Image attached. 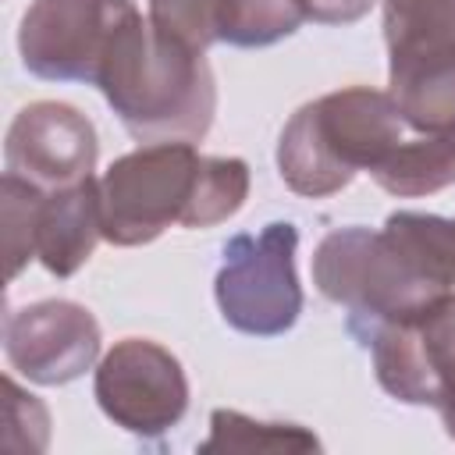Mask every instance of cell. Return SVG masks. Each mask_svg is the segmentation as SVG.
<instances>
[{
  "label": "cell",
  "mask_w": 455,
  "mask_h": 455,
  "mask_svg": "<svg viewBox=\"0 0 455 455\" xmlns=\"http://www.w3.org/2000/svg\"><path fill=\"white\" fill-rule=\"evenodd\" d=\"M249 164L203 156L196 142H146L117 156L100 178V224L110 245L132 249L171 224L213 228L242 210Z\"/></svg>",
  "instance_id": "1"
},
{
  "label": "cell",
  "mask_w": 455,
  "mask_h": 455,
  "mask_svg": "<svg viewBox=\"0 0 455 455\" xmlns=\"http://www.w3.org/2000/svg\"><path fill=\"white\" fill-rule=\"evenodd\" d=\"M103 100L139 142H199L217 114V82L203 50L135 14L96 78Z\"/></svg>",
  "instance_id": "2"
},
{
  "label": "cell",
  "mask_w": 455,
  "mask_h": 455,
  "mask_svg": "<svg viewBox=\"0 0 455 455\" xmlns=\"http://www.w3.org/2000/svg\"><path fill=\"white\" fill-rule=\"evenodd\" d=\"M402 124L395 100L370 85H348L302 103L277 139L281 181L309 199L334 196L402 142Z\"/></svg>",
  "instance_id": "3"
},
{
  "label": "cell",
  "mask_w": 455,
  "mask_h": 455,
  "mask_svg": "<svg viewBox=\"0 0 455 455\" xmlns=\"http://www.w3.org/2000/svg\"><path fill=\"white\" fill-rule=\"evenodd\" d=\"M313 284L348 313L345 327L359 345H366L377 327L409 320L451 295V288L437 284L395 235L359 224L320 238L313 252Z\"/></svg>",
  "instance_id": "4"
},
{
  "label": "cell",
  "mask_w": 455,
  "mask_h": 455,
  "mask_svg": "<svg viewBox=\"0 0 455 455\" xmlns=\"http://www.w3.org/2000/svg\"><path fill=\"white\" fill-rule=\"evenodd\" d=\"M299 231L274 220L256 235L242 231L224 245V263L213 281L220 316L252 338H277L302 313V284L295 274Z\"/></svg>",
  "instance_id": "5"
},
{
  "label": "cell",
  "mask_w": 455,
  "mask_h": 455,
  "mask_svg": "<svg viewBox=\"0 0 455 455\" xmlns=\"http://www.w3.org/2000/svg\"><path fill=\"white\" fill-rule=\"evenodd\" d=\"M135 14L132 0H32L18 28L21 64L43 82L96 85L117 32Z\"/></svg>",
  "instance_id": "6"
},
{
  "label": "cell",
  "mask_w": 455,
  "mask_h": 455,
  "mask_svg": "<svg viewBox=\"0 0 455 455\" xmlns=\"http://www.w3.org/2000/svg\"><path fill=\"white\" fill-rule=\"evenodd\" d=\"M92 395L103 416L135 437H160L188 412V377L178 355L149 338H121L100 359Z\"/></svg>",
  "instance_id": "7"
},
{
  "label": "cell",
  "mask_w": 455,
  "mask_h": 455,
  "mask_svg": "<svg viewBox=\"0 0 455 455\" xmlns=\"http://www.w3.org/2000/svg\"><path fill=\"white\" fill-rule=\"evenodd\" d=\"M96 153L100 142L92 121L78 107L57 100L21 107L4 142L7 174H18L43 192L89 181L96 171Z\"/></svg>",
  "instance_id": "8"
},
{
  "label": "cell",
  "mask_w": 455,
  "mask_h": 455,
  "mask_svg": "<svg viewBox=\"0 0 455 455\" xmlns=\"http://www.w3.org/2000/svg\"><path fill=\"white\" fill-rule=\"evenodd\" d=\"M100 341L96 316L71 299H43L11 309L4 320L7 363L43 387L78 380L96 363Z\"/></svg>",
  "instance_id": "9"
},
{
  "label": "cell",
  "mask_w": 455,
  "mask_h": 455,
  "mask_svg": "<svg viewBox=\"0 0 455 455\" xmlns=\"http://www.w3.org/2000/svg\"><path fill=\"white\" fill-rule=\"evenodd\" d=\"M377 384L405 405H434L455 370V291L409 320L384 323L366 341Z\"/></svg>",
  "instance_id": "10"
},
{
  "label": "cell",
  "mask_w": 455,
  "mask_h": 455,
  "mask_svg": "<svg viewBox=\"0 0 455 455\" xmlns=\"http://www.w3.org/2000/svg\"><path fill=\"white\" fill-rule=\"evenodd\" d=\"M103 238L100 224V181H78L71 188L39 192L36 206V259L53 277H71Z\"/></svg>",
  "instance_id": "11"
},
{
  "label": "cell",
  "mask_w": 455,
  "mask_h": 455,
  "mask_svg": "<svg viewBox=\"0 0 455 455\" xmlns=\"http://www.w3.org/2000/svg\"><path fill=\"white\" fill-rule=\"evenodd\" d=\"M384 43L391 64L451 60L455 0H384Z\"/></svg>",
  "instance_id": "12"
},
{
  "label": "cell",
  "mask_w": 455,
  "mask_h": 455,
  "mask_svg": "<svg viewBox=\"0 0 455 455\" xmlns=\"http://www.w3.org/2000/svg\"><path fill=\"white\" fill-rule=\"evenodd\" d=\"M387 96L398 117L423 135H455V57L427 64H391Z\"/></svg>",
  "instance_id": "13"
},
{
  "label": "cell",
  "mask_w": 455,
  "mask_h": 455,
  "mask_svg": "<svg viewBox=\"0 0 455 455\" xmlns=\"http://www.w3.org/2000/svg\"><path fill=\"white\" fill-rule=\"evenodd\" d=\"M370 174L398 199L441 192L455 185V135H423L412 142L402 139Z\"/></svg>",
  "instance_id": "14"
},
{
  "label": "cell",
  "mask_w": 455,
  "mask_h": 455,
  "mask_svg": "<svg viewBox=\"0 0 455 455\" xmlns=\"http://www.w3.org/2000/svg\"><path fill=\"white\" fill-rule=\"evenodd\" d=\"M320 441L299 423H259L235 409H213L199 451H316Z\"/></svg>",
  "instance_id": "15"
},
{
  "label": "cell",
  "mask_w": 455,
  "mask_h": 455,
  "mask_svg": "<svg viewBox=\"0 0 455 455\" xmlns=\"http://www.w3.org/2000/svg\"><path fill=\"white\" fill-rule=\"evenodd\" d=\"M384 231L402 242V249L444 288L455 291V220L437 213L395 210L384 220Z\"/></svg>",
  "instance_id": "16"
},
{
  "label": "cell",
  "mask_w": 455,
  "mask_h": 455,
  "mask_svg": "<svg viewBox=\"0 0 455 455\" xmlns=\"http://www.w3.org/2000/svg\"><path fill=\"white\" fill-rule=\"evenodd\" d=\"M306 21L299 0H228L220 21V43L259 50L291 36Z\"/></svg>",
  "instance_id": "17"
},
{
  "label": "cell",
  "mask_w": 455,
  "mask_h": 455,
  "mask_svg": "<svg viewBox=\"0 0 455 455\" xmlns=\"http://www.w3.org/2000/svg\"><path fill=\"white\" fill-rule=\"evenodd\" d=\"M36 185H28L18 174H4V256H7V281H14L28 259H36V206H39Z\"/></svg>",
  "instance_id": "18"
},
{
  "label": "cell",
  "mask_w": 455,
  "mask_h": 455,
  "mask_svg": "<svg viewBox=\"0 0 455 455\" xmlns=\"http://www.w3.org/2000/svg\"><path fill=\"white\" fill-rule=\"evenodd\" d=\"M224 7L228 0H149V21L164 36L206 53V46L220 43Z\"/></svg>",
  "instance_id": "19"
},
{
  "label": "cell",
  "mask_w": 455,
  "mask_h": 455,
  "mask_svg": "<svg viewBox=\"0 0 455 455\" xmlns=\"http://www.w3.org/2000/svg\"><path fill=\"white\" fill-rule=\"evenodd\" d=\"M4 395H7V434H4V444H11L18 437V430L28 434V451H43L46 441H50V416H46V405L21 391L11 377H4Z\"/></svg>",
  "instance_id": "20"
},
{
  "label": "cell",
  "mask_w": 455,
  "mask_h": 455,
  "mask_svg": "<svg viewBox=\"0 0 455 455\" xmlns=\"http://www.w3.org/2000/svg\"><path fill=\"white\" fill-rule=\"evenodd\" d=\"M377 0H299L306 21L316 25H352L373 11Z\"/></svg>",
  "instance_id": "21"
},
{
  "label": "cell",
  "mask_w": 455,
  "mask_h": 455,
  "mask_svg": "<svg viewBox=\"0 0 455 455\" xmlns=\"http://www.w3.org/2000/svg\"><path fill=\"white\" fill-rule=\"evenodd\" d=\"M434 409L441 412V423H444L448 437L455 441V370H451V373L444 377V384H441V395H437Z\"/></svg>",
  "instance_id": "22"
}]
</instances>
